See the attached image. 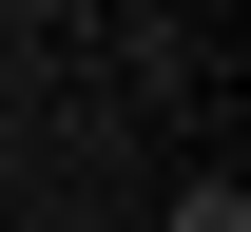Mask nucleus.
<instances>
[{
	"instance_id": "1",
	"label": "nucleus",
	"mask_w": 251,
	"mask_h": 232,
	"mask_svg": "<svg viewBox=\"0 0 251 232\" xmlns=\"http://www.w3.org/2000/svg\"><path fill=\"white\" fill-rule=\"evenodd\" d=\"M174 232H251V194H232V174H193V194H174Z\"/></svg>"
}]
</instances>
